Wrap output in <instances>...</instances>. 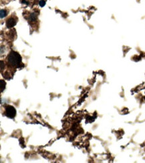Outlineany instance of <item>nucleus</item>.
<instances>
[{
	"instance_id": "nucleus-1",
	"label": "nucleus",
	"mask_w": 145,
	"mask_h": 163,
	"mask_svg": "<svg viewBox=\"0 0 145 163\" xmlns=\"http://www.w3.org/2000/svg\"><path fill=\"white\" fill-rule=\"evenodd\" d=\"M8 62L13 67H19L21 62V55L16 51H11L8 56Z\"/></svg>"
},
{
	"instance_id": "nucleus-2",
	"label": "nucleus",
	"mask_w": 145,
	"mask_h": 163,
	"mask_svg": "<svg viewBox=\"0 0 145 163\" xmlns=\"http://www.w3.org/2000/svg\"><path fill=\"white\" fill-rule=\"evenodd\" d=\"M16 110L14 108V107L12 106H6L5 110V114L7 117L10 118H13L16 116Z\"/></svg>"
},
{
	"instance_id": "nucleus-3",
	"label": "nucleus",
	"mask_w": 145,
	"mask_h": 163,
	"mask_svg": "<svg viewBox=\"0 0 145 163\" xmlns=\"http://www.w3.org/2000/svg\"><path fill=\"white\" fill-rule=\"evenodd\" d=\"M16 24V20H15L14 18H10L8 19L6 21V26L8 28H11V27H14L15 25Z\"/></svg>"
},
{
	"instance_id": "nucleus-4",
	"label": "nucleus",
	"mask_w": 145,
	"mask_h": 163,
	"mask_svg": "<svg viewBox=\"0 0 145 163\" xmlns=\"http://www.w3.org/2000/svg\"><path fill=\"white\" fill-rule=\"evenodd\" d=\"M6 15H7V12H6V11L5 10H1L0 11V16H1V18H3L4 17H5Z\"/></svg>"
},
{
	"instance_id": "nucleus-5",
	"label": "nucleus",
	"mask_w": 145,
	"mask_h": 163,
	"mask_svg": "<svg viewBox=\"0 0 145 163\" xmlns=\"http://www.w3.org/2000/svg\"><path fill=\"white\" fill-rule=\"evenodd\" d=\"M39 4H40V5L41 7H44L45 4V1L44 0H40V2H39Z\"/></svg>"
},
{
	"instance_id": "nucleus-6",
	"label": "nucleus",
	"mask_w": 145,
	"mask_h": 163,
	"mask_svg": "<svg viewBox=\"0 0 145 163\" xmlns=\"http://www.w3.org/2000/svg\"><path fill=\"white\" fill-rule=\"evenodd\" d=\"M36 16L35 14H31V16H30V20H32V21H34L36 20Z\"/></svg>"
},
{
	"instance_id": "nucleus-7",
	"label": "nucleus",
	"mask_w": 145,
	"mask_h": 163,
	"mask_svg": "<svg viewBox=\"0 0 145 163\" xmlns=\"http://www.w3.org/2000/svg\"><path fill=\"white\" fill-rule=\"evenodd\" d=\"M1 92L3 91V90L5 88V82L3 81V80H1Z\"/></svg>"
}]
</instances>
